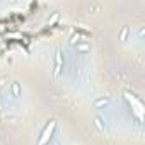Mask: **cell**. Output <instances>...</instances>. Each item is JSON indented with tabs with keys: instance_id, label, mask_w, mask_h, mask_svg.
<instances>
[{
	"instance_id": "cell-1",
	"label": "cell",
	"mask_w": 145,
	"mask_h": 145,
	"mask_svg": "<svg viewBox=\"0 0 145 145\" xmlns=\"http://www.w3.org/2000/svg\"><path fill=\"white\" fill-rule=\"evenodd\" d=\"M55 126H56V121H50V123L46 125V128H44L43 133H41V138H39L38 145H46V143L50 142V138H51V135H53V131H55Z\"/></svg>"
},
{
	"instance_id": "cell-2",
	"label": "cell",
	"mask_w": 145,
	"mask_h": 145,
	"mask_svg": "<svg viewBox=\"0 0 145 145\" xmlns=\"http://www.w3.org/2000/svg\"><path fill=\"white\" fill-rule=\"evenodd\" d=\"M125 97H126V101H128V103H130V104L135 108V113H137V116L142 120V113H143V108H142L140 101H137V99H135V97H133L130 92H126V94H125Z\"/></svg>"
},
{
	"instance_id": "cell-3",
	"label": "cell",
	"mask_w": 145,
	"mask_h": 145,
	"mask_svg": "<svg viewBox=\"0 0 145 145\" xmlns=\"http://www.w3.org/2000/svg\"><path fill=\"white\" fill-rule=\"evenodd\" d=\"M60 67H61V56L56 55V72H60Z\"/></svg>"
},
{
	"instance_id": "cell-4",
	"label": "cell",
	"mask_w": 145,
	"mask_h": 145,
	"mask_svg": "<svg viewBox=\"0 0 145 145\" xmlns=\"http://www.w3.org/2000/svg\"><path fill=\"white\" fill-rule=\"evenodd\" d=\"M104 104H108V99H97L96 101V106L99 108V106H104Z\"/></svg>"
}]
</instances>
